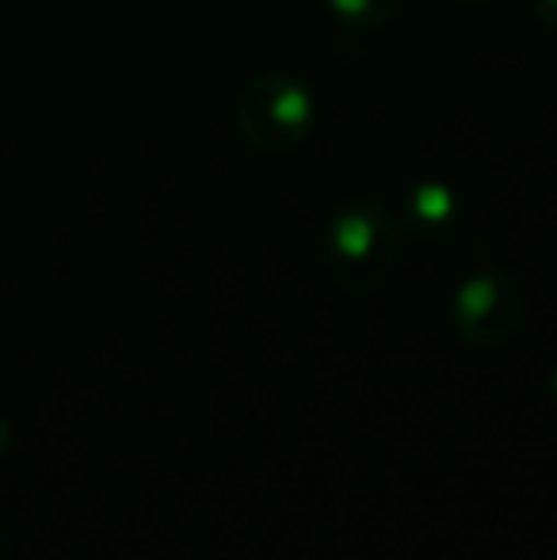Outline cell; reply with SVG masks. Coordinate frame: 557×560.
Returning a JSON list of instances; mask_svg holds the SVG:
<instances>
[{"mask_svg": "<svg viewBox=\"0 0 557 560\" xmlns=\"http://www.w3.org/2000/svg\"><path fill=\"white\" fill-rule=\"evenodd\" d=\"M402 244V222L382 202L356 199L325 218L317 233V264L344 294H374L394 279Z\"/></svg>", "mask_w": 557, "mask_h": 560, "instance_id": "6da1fadb", "label": "cell"}, {"mask_svg": "<svg viewBox=\"0 0 557 560\" xmlns=\"http://www.w3.org/2000/svg\"><path fill=\"white\" fill-rule=\"evenodd\" d=\"M321 118L317 92L294 73L268 69L241 89L233 104V122L248 149L268 156H287L313 138Z\"/></svg>", "mask_w": 557, "mask_h": 560, "instance_id": "7a4b0ae2", "label": "cell"}, {"mask_svg": "<svg viewBox=\"0 0 557 560\" xmlns=\"http://www.w3.org/2000/svg\"><path fill=\"white\" fill-rule=\"evenodd\" d=\"M527 317V290L504 267H481L466 275L451 298V328L474 351H497L512 343Z\"/></svg>", "mask_w": 557, "mask_h": 560, "instance_id": "3957f363", "label": "cell"}, {"mask_svg": "<svg viewBox=\"0 0 557 560\" xmlns=\"http://www.w3.org/2000/svg\"><path fill=\"white\" fill-rule=\"evenodd\" d=\"M402 222L420 241H439L462 222V195L446 179H420L402 195Z\"/></svg>", "mask_w": 557, "mask_h": 560, "instance_id": "277c9868", "label": "cell"}, {"mask_svg": "<svg viewBox=\"0 0 557 560\" xmlns=\"http://www.w3.org/2000/svg\"><path fill=\"white\" fill-rule=\"evenodd\" d=\"M325 4L333 8V15L344 27L374 31V27H386L405 8V0H325Z\"/></svg>", "mask_w": 557, "mask_h": 560, "instance_id": "5b68a950", "label": "cell"}, {"mask_svg": "<svg viewBox=\"0 0 557 560\" xmlns=\"http://www.w3.org/2000/svg\"><path fill=\"white\" fill-rule=\"evenodd\" d=\"M527 12L535 15L543 27L557 31V0H527Z\"/></svg>", "mask_w": 557, "mask_h": 560, "instance_id": "8992f818", "label": "cell"}, {"mask_svg": "<svg viewBox=\"0 0 557 560\" xmlns=\"http://www.w3.org/2000/svg\"><path fill=\"white\" fill-rule=\"evenodd\" d=\"M12 446H15V431H12V423H8V416L0 412V465L8 462V454H12Z\"/></svg>", "mask_w": 557, "mask_h": 560, "instance_id": "52a82bcc", "label": "cell"}, {"mask_svg": "<svg viewBox=\"0 0 557 560\" xmlns=\"http://www.w3.org/2000/svg\"><path fill=\"white\" fill-rule=\"evenodd\" d=\"M459 4H489V0H459Z\"/></svg>", "mask_w": 557, "mask_h": 560, "instance_id": "ba28073f", "label": "cell"}, {"mask_svg": "<svg viewBox=\"0 0 557 560\" xmlns=\"http://www.w3.org/2000/svg\"><path fill=\"white\" fill-rule=\"evenodd\" d=\"M0 557H4V526H0Z\"/></svg>", "mask_w": 557, "mask_h": 560, "instance_id": "9c48e42d", "label": "cell"}, {"mask_svg": "<svg viewBox=\"0 0 557 560\" xmlns=\"http://www.w3.org/2000/svg\"><path fill=\"white\" fill-rule=\"evenodd\" d=\"M554 397H557V366H554Z\"/></svg>", "mask_w": 557, "mask_h": 560, "instance_id": "30bf717a", "label": "cell"}]
</instances>
